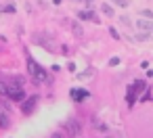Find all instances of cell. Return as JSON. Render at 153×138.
<instances>
[{
    "label": "cell",
    "instance_id": "3957f363",
    "mask_svg": "<svg viewBox=\"0 0 153 138\" xmlns=\"http://www.w3.org/2000/svg\"><path fill=\"white\" fill-rule=\"evenodd\" d=\"M145 88H147V84H145L143 80L132 82V84H130V88H128V105H132V103H134V98H136V96H138Z\"/></svg>",
    "mask_w": 153,
    "mask_h": 138
},
{
    "label": "cell",
    "instance_id": "5b68a950",
    "mask_svg": "<svg viewBox=\"0 0 153 138\" xmlns=\"http://www.w3.org/2000/svg\"><path fill=\"white\" fill-rule=\"evenodd\" d=\"M36 100H38L36 96H30V98H25V100H23V105H21V111H23L25 115H30V113L34 111V107H36Z\"/></svg>",
    "mask_w": 153,
    "mask_h": 138
},
{
    "label": "cell",
    "instance_id": "6da1fadb",
    "mask_svg": "<svg viewBox=\"0 0 153 138\" xmlns=\"http://www.w3.org/2000/svg\"><path fill=\"white\" fill-rule=\"evenodd\" d=\"M27 71H30V75H32L36 82H40V84H44V82L51 80V75H48V73H46V71H44V69H42L32 57H27Z\"/></svg>",
    "mask_w": 153,
    "mask_h": 138
},
{
    "label": "cell",
    "instance_id": "277c9868",
    "mask_svg": "<svg viewBox=\"0 0 153 138\" xmlns=\"http://www.w3.org/2000/svg\"><path fill=\"white\" fill-rule=\"evenodd\" d=\"M7 96L11 98V100H15V103H23L25 100V92H23V88L21 86H7Z\"/></svg>",
    "mask_w": 153,
    "mask_h": 138
},
{
    "label": "cell",
    "instance_id": "4fadbf2b",
    "mask_svg": "<svg viewBox=\"0 0 153 138\" xmlns=\"http://www.w3.org/2000/svg\"><path fill=\"white\" fill-rule=\"evenodd\" d=\"M120 21H122V23H124V25H130V19H128V17H126V15H122V17H120Z\"/></svg>",
    "mask_w": 153,
    "mask_h": 138
},
{
    "label": "cell",
    "instance_id": "7c38bea8",
    "mask_svg": "<svg viewBox=\"0 0 153 138\" xmlns=\"http://www.w3.org/2000/svg\"><path fill=\"white\" fill-rule=\"evenodd\" d=\"M140 15H143L145 19H153V13H151V11H140Z\"/></svg>",
    "mask_w": 153,
    "mask_h": 138
},
{
    "label": "cell",
    "instance_id": "7a4b0ae2",
    "mask_svg": "<svg viewBox=\"0 0 153 138\" xmlns=\"http://www.w3.org/2000/svg\"><path fill=\"white\" fill-rule=\"evenodd\" d=\"M63 128H65V136H69V138H78L82 134V125H80V121L76 117H67Z\"/></svg>",
    "mask_w": 153,
    "mask_h": 138
},
{
    "label": "cell",
    "instance_id": "8fae6325",
    "mask_svg": "<svg viewBox=\"0 0 153 138\" xmlns=\"http://www.w3.org/2000/svg\"><path fill=\"white\" fill-rule=\"evenodd\" d=\"M0 96H7V84L0 82Z\"/></svg>",
    "mask_w": 153,
    "mask_h": 138
},
{
    "label": "cell",
    "instance_id": "9a60e30c",
    "mask_svg": "<svg viewBox=\"0 0 153 138\" xmlns=\"http://www.w3.org/2000/svg\"><path fill=\"white\" fill-rule=\"evenodd\" d=\"M51 138H65V134H61V132H55Z\"/></svg>",
    "mask_w": 153,
    "mask_h": 138
},
{
    "label": "cell",
    "instance_id": "5bb4252c",
    "mask_svg": "<svg viewBox=\"0 0 153 138\" xmlns=\"http://www.w3.org/2000/svg\"><path fill=\"white\" fill-rule=\"evenodd\" d=\"M115 4H120V7H128V0H113Z\"/></svg>",
    "mask_w": 153,
    "mask_h": 138
},
{
    "label": "cell",
    "instance_id": "52a82bcc",
    "mask_svg": "<svg viewBox=\"0 0 153 138\" xmlns=\"http://www.w3.org/2000/svg\"><path fill=\"white\" fill-rule=\"evenodd\" d=\"M136 27L143 30V32H147V34H151L153 32V19H138L136 21Z\"/></svg>",
    "mask_w": 153,
    "mask_h": 138
},
{
    "label": "cell",
    "instance_id": "ba28073f",
    "mask_svg": "<svg viewBox=\"0 0 153 138\" xmlns=\"http://www.w3.org/2000/svg\"><path fill=\"white\" fill-rule=\"evenodd\" d=\"M78 17L82 21H97L94 19V13H90V11H82V13H78Z\"/></svg>",
    "mask_w": 153,
    "mask_h": 138
},
{
    "label": "cell",
    "instance_id": "8992f818",
    "mask_svg": "<svg viewBox=\"0 0 153 138\" xmlns=\"http://www.w3.org/2000/svg\"><path fill=\"white\" fill-rule=\"evenodd\" d=\"M69 94H71V98H74L76 103H82L84 98H88V90H82V88H74Z\"/></svg>",
    "mask_w": 153,
    "mask_h": 138
},
{
    "label": "cell",
    "instance_id": "30bf717a",
    "mask_svg": "<svg viewBox=\"0 0 153 138\" xmlns=\"http://www.w3.org/2000/svg\"><path fill=\"white\" fill-rule=\"evenodd\" d=\"M9 123H11V121L7 119V113H0V128L4 130V128H9Z\"/></svg>",
    "mask_w": 153,
    "mask_h": 138
},
{
    "label": "cell",
    "instance_id": "9c48e42d",
    "mask_svg": "<svg viewBox=\"0 0 153 138\" xmlns=\"http://www.w3.org/2000/svg\"><path fill=\"white\" fill-rule=\"evenodd\" d=\"M101 11H103V13H105L107 17H113V15H115V13H113V9H111L109 4H105V2L101 4Z\"/></svg>",
    "mask_w": 153,
    "mask_h": 138
}]
</instances>
